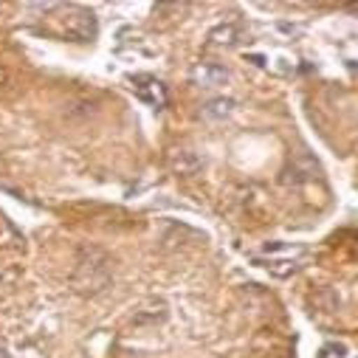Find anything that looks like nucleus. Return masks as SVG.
<instances>
[{
  "mask_svg": "<svg viewBox=\"0 0 358 358\" xmlns=\"http://www.w3.org/2000/svg\"><path fill=\"white\" fill-rule=\"evenodd\" d=\"M113 280V257L96 245H82L76 251V268H73V288L85 296L102 294Z\"/></svg>",
  "mask_w": 358,
  "mask_h": 358,
  "instance_id": "1",
  "label": "nucleus"
},
{
  "mask_svg": "<svg viewBox=\"0 0 358 358\" xmlns=\"http://www.w3.org/2000/svg\"><path fill=\"white\" fill-rule=\"evenodd\" d=\"M62 31L76 40V43H91L99 31V23H96V15L91 9H71L65 17H62Z\"/></svg>",
  "mask_w": 358,
  "mask_h": 358,
  "instance_id": "2",
  "label": "nucleus"
},
{
  "mask_svg": "<svg viewBox=\"0 0 358 358\" xmlns=\"http://www.w3.org/2000/svg\"><path fill=\"white\" fill-rule=\"evenodd\" d=\"M192 79L201 87H220V85L229 82V68L220 65V62H201V65H195Z\"/></svg>",
  "mask_w": 358,
  "mask_h": 358,
  "instance_id": "3",
  "label": "nucleus"
},
{
  "mask_svg": "<svg viewBox=\"0 0 358 358\" xmlns=\"http://www.w3.org/2000/svg\"><path fill=\"white\" fill-rule=\"evenodd\" d=\"M136 85V94L147 102V105H152V108H164L166 105V87L158 82V79H152V76H136L133 79Z\"/></svg>",
  "mask_w": 358,
  "mask_h": 358,
  "instance_id": "4",
  "label": "nucleus"
},
{
  "mask_svg": "<svg viewBox=\"0 0 358 358\" xmlns=\"http://www.w3.org/2000/svg\"><path fill=\"white\" fill-rule=\"evenodd\" d=\"M316 172H319V166H316L308 155H299V158H294V161L282 169L280 181H282V184H308Z\"/></svg>",
  "mask_w": 358,
  "mask_h": 358,
  "instance_id": "5",
  "label": "nucleus"
},
{
  "mask_svg": "<svg viewBox=\"0 0 358 358\" xmlns=\"http://www.w3.org/2000/svg\"><path fill=\"white\" fill-rule=\"evenodd\" d=\"M62 116H65L68 122H73V124L87 122V119L96 116V102L87 99V96H71V99L62 105Z\"/></svg>",
  "mask_w": 358,
  "mask_h": 358,
  "instance_id": "6",
  "label": "nucleus"
},
{
  "mask_svg": "<svg viewBox=\"0 0 358 358\" xmlns=\"http://www.w3.org/2000/svg\"><path fill=\"white\" fill-rule=\"evenodd\" d=\"M172 169L178 172V175H184V178H192V175H198L201 172V166H203V161L198 158V152H192V150H178V152H172Z\"/></svg>",
  "mask_w": 358,
  "mask_h": 358,
  "instance_id": "7",
  "label": "nucleus"
},
{
  "mask_svg": "<svg viewBox=\"0 0 358 358\" xmlns=\"http://www.w3.org/2000/svg\"><path fill=\"white\" fill-rule=\"evenodd\" d=\"M243 26L240 23H217L212 31H209V40L215 45H237L243 43Z\"/></svg>",
  "mask_w": 358,
  "mask_h": 358,
  "instance_id": "8",
  "label": "nucleus"
},
{
  "mask_svg": "<svg viewBox=\"0 0 358 358\" xmlns=\"http://www.w3.org/2000/svg\"><path fill=\"white\" fill-rule=\"evenodd\" d=\"M313 308L322 310V313H336L341 308V299H338V294L333 288H322V291L313 294Z\"/></svg>",
  "mask_w": 358,
  "mask_h": 358,
  "instance_id": "9",
  "label": "nucleus"
},
{
  "mask_svg": "<svg viewBox=\"0 0 358 358\" xmlns=\"http://www.w3.org/2000/svg\"><path fill=\"white\" fill-rule=\"evenodd\" d=\"M231 110H234V99H226V96L209 99L203 105V116L206 119H226V116H231Z\"/></svg>",
  "mask_w": 358,
  "mask_h": 358,
  "instance_id": "10",
  "label": "nucleus"
},
{
  "mask_svg": "<svg viewBox=\"0 0 358 358\" xmlns=\"http://www.w3.org/2000/svg\"><path fill=\"white\" fill-rule=\"evenodd\" d=\"M164 316H166V313H164V305L155 302L152 308H141V310H136L133 324H136V327H141V324H158Z\"/></svg>",
  "mask_w": 358,
  "mask_h": 358,
  "instance_id": "11",
  "label": "nucleus"
},
{
  "mask_svg": "<svg viewBox=\"0 0 358 358\" xmlns=\"http://www.w3.org/2000/svg\"><path fill=\"white\" fill-rule=\"evenodd\" d=\"M265 268H268V271H271L274 277H280V280H282V277H291L299 265H296L294 259H277V262H265Z\"/></svg>",
  "mask_w": 358,
  "mask_h": 358,
  "instance_id": "12",
  "label": "nucleus"
},
{
  "mask_svg": "<svg viewBox=\"0 0 358 358\" xmlns=\"http://www.w3.org/2000/svg\"><path fill=\"white\" fill-rule=\"evenodd\" d=\"M9 85H12V73L3 62H0V87H9Z\"/></svg>",
  "mask_w": 358,
  "mask_h": 358,
  "instance_id": "13",
  "label": "nucleus"
},
{
  "mask_svg": "<svg viewBox=\"0 0 358 358\" xmlns=\"http://www.w3.org/2000/svg\"><path fill=\"white\" fill-rule=\"evenodd\" d=\"M0 358H12V355H9V352H6L3 347H0Z\"/></svg>",
  "mask_w": 358,
  "mask_h": 358,
  "instance_id": "14",
  "label": "nucleus"
}]
</instances>
